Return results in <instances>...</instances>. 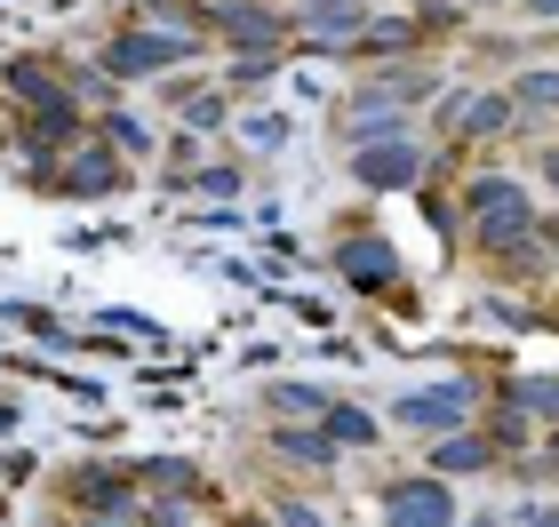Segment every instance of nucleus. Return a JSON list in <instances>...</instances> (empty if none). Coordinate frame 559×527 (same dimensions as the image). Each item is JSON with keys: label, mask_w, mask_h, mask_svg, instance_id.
I'll list each match as a JSON object with an SVG mask.
<instances>
[{"label": "nucleus", "mask_w": 559, "mask_h": 527, "mask_svg": "<svg viewBox=\"0 0 559 527\" xmlns=\"http://www.w3.org/2000/svg\"><path fill=\"white\" fill-rule=\"evenodd\" d=\"M448 519V495L440 488H400L392 495V527H440Z\"/></svg>", "instance_id": "nucleus-2"}, {"label": "nucleus", "mask_w": 559, "mask_h": 527, "mask_svg": "<svg viewBox=\"0 0 559 527\" xmlns=\"http://www.w3.org/2000/svg\"><path fill=\"white\" fill-rule=\"evenodd\" d=\"M408 168H416L408 144H384V153H368V160H360V176H376V184H392V176H408Z\"/></svg>", "instance_id": "nucleus-3"}, {"label": "nucleus", "mask_w": 559, "mask_h": 527, "mask_svg": "<svg viewBox=\"0 0 559 527\" xmlns=\"http://www.w3.org/2000/svg\"><path fill=\"white\" fill-rule=\"evenodd\" d=\"M400 416H408V423H455V399H408Z\"/></svg>", "instance_id": "nucleus-4"}, {"label": "nucleus", "mask_w": 559, "mask_h": 527, "mask_svg": "<svg viewBox=\"0 0 559 527\" xmlns=\"http://www.w3.org/2000/svg\"><path fill=\"white\" fill-rule=\"evenodd\" d=\"M536 527H559V512H544V519H536Z\"/></svg>", "instance_id": "nucleus-6"}, {"label": "nucleus", "mask_w": 559, "mask_h": 527, "mask_svg": "<svg viewBox=\"0 0 559 527\" xmlns=\"http://www.w3.org/2000/svg\"><path fill=\"white\" fill-rule=\"evenodd\" d=\"M352 280H384V248H376V240L352 248Z\"/></svg>", "instance_id": "nucleus-5"}, {"label": "nucleus", "mask_w": 559, "mask_h": 527, "mask_svg": "<svg viewBox=\"0 0 559 527\" xmlns=\"http://www.w3.org/2000/svg\"><path fill=\"white\" fill-rule=\"evenodd\" d=\"M520 232H527V208H520V192H512V184H488V192H479V240L512 248Z\"/></svg>", "instance_id": "nucleus-1"}]
</instances>
